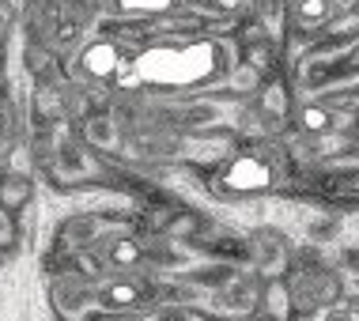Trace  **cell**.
I'll use <instances>...</instances> for the list:
<instances>
[{"instance_id":"obj_1","label":"cell","mask_w":359,"mask_h":321,"mask_svg":"<svg viewBox=\"0 0 359 321\" xmlns=\"http://www.w3.org/2000/svg\"><path fill=\"white\" fill-rule=\"evenodd\" d=\"M284 284H287L291 306H295L299 317H314V314H322V310H333L344 299L341 272L322 265L314 254L291 257V265L284 272Z\"/></svg>"},{"instance_id":"obj_2","label":"cell","mask_w":359,"mask_h":321,"mask_svg":"<svg viewBox=\"0 0 359 321\" xmlns=\"http://www.w3.org/2000/svg\"><path fill=\"white\" fill-rule=\"evenodd\" d=\"M291 242L273 227H257L246 235V265L257 272L261 280H280L291 265Z\"/></svg>"},{"instance_id":"obj_3","label":"cell","mask_w":359,"mask_h":321,"mask_svg":"<svg viewBox=\"0 0 359 321\" xmlns=\"http://www.w3.org/2000/svg\"><path fill=\"white\" fill-rule=\"evenodd\" d=\"M261 284L265 280L257 272H235L223 287H216L208 295V306L223 317H254L257 314V303H261Z\"/></svg>"},{"instance_id":"obj_4","label":"cell","mask_w":359,"mask_h":321,"mask_svg":"<svg viewBox=\"0 0 359 321\" xmlns=\"http://www.w3.org/2000/svg\"><path fill=\"white\" fill-rule=\"evenodd\" d=\"M163 299V284L151 280H137V276H114L102 287H95V303L106 310H140L148 303Z\"/></svg>"},{"instance_id":"obj_5","label":"cell","mask_w":359,"mask_h":321,"mask_svg":"<svg viewBox=\"0 0 359 321\" xmlns=\"http://www.w3.org/2000/svg\"><path fill=\"white\" fill-rule=\"evenodd\" d=\"M359 76V38L348 46L344 57L337 61H310L306 72H303V87L306 91H325V87H337V83H348Z\"/></svg>"},{"instance_id":"obj_6","label":"cell","mask_w":359,"mask_h":321,"mask_svg":"<svg viewBox=\"0 0 359 321\" xmlns=\"http://www.w3.org/2000/svg\"><path fill=\"white\" fill-rule=\"evenodd\" d=\"M314 193L333 208H359V170L355 167H333L314 178Z\"/></svg>"},{"instance_id":"obj_7","label":"cell","mask_w":359,"mask_h":321,"mask_svg":"<svg viewBox=\"0 0 359 321\" xmlns=\"http://www.w3.org/2000/svg\"><path fill=\"white\" fill-rule=\"evenodd\" d=\"M53 303L65 317H72V321L83 317L95 306V284L87 276H80V272H65L53 284Z\"/></svg>"},{"instance_id":"obj_8","label":"cell","mask_w":359,"mask_h":321,"mask_svg":"<svg viewBox=\"0 0 359 321\" xmlns=\"http://www.w3.org/2000/svg\"><path fill=\"white\" fill-rule=\"evenodd\" d=\"M144 261V246L129 235H114L99 246V268H137Z\"/></svg>"},{"instance_id":"obj_9","label":"cell","mask_w":359,"mask_h":321,"mask_svg":"<svg viewBox=\"0 0 359 321\" xmlns=\"http://www.w3.org/2000/svg\"><path fill=\"white\" fill-rule=\"evenodd\" d=\"M257 314H261V321H295V317H299L295 306H291V295H287L284 276H280V280H265V284H261Z\"/></svg>"},{"instance_id":"obj_10","label":"cell","mask_w":359,"mask_h":321,"mask_svg":"<svg viewBox=\"0 0 359 321\" xmlns=\"http://www.w3.org/2000/svg\"><path fill=\"white\" fill-rule=\"evenodd\" d=\"M99 235H102L99 216H72L61 231H57V238L65 242V250H87V246L99 242Z\"/></svg>"},{"instance_id":"obj_11","label":"cell","mask_w":359,"mask_h":321,"mask_svg":"<svg viewBox=\"0 0 359 321\" xmlns=\"http://www.w3.org/2000/svg\"><path fill=\"white\" fill-rule=\"evenodd\" d=\"M287 12L299 27H322L337 15V8H333V0H291Z\"/></svg>"},{"instance_id":"obj_12","label":"cell","mask_w":359,"mask_h":321,"mask_svg":"<svg viewBox=\"0 0 359 321\" xmlns=\"http://www.w3.org/2000/svg\"><path fill=\"white\" fill-rule=\"evenodd\" d=\"M31 193H34V186H31L27 174H4V178H0V204H4L12 216L31 200Z\"/></svg>"},{"instance_id":"obj_13","label":"cell","mask_w":359,"mask_h":321,"mask_svg":"<svg viewBox=\"0 0 359 321\" xmlns=\"http://www.w3.org/2000/svg\"><path fill=\"white\" fill-rule=\"evenodd\" d=\"M83 140L95 144V148H114L118 144V125H114V118H106V114H95V118L83 121Z\"/></svg>"},{"instance_id":"obj_14","label":"cell","mask_w":359,"mask_h":321,"mask_svg":"<svg viewBox=\"0 0 359 321\" xmlns=\"http://www.w3.org/2000/svg\"><path fill=\"white\" fill-rule=\"evenodd\" d=\"M261 110H265V118H284L287 114V91L284 83H269L265 91H261Z\"/></svg>"},{"instance_id":"obj_15","label":"cell","mask_w":359,"mask_h":321,"mask_svg":"<svg viewBox=\"0 0 359 321\" xmlns=\"http://www.w3.org/2000/svg\"><path fill=\"white\" fill-rule=\"evenodd\" d=\"M299 125H303L310 136H322L325 129H333V125H337V118L329 110H322V106H306L303 118H299Z\"/></svg>"},{"instance_id":"obj_16","label":"cell","mask_w":359,"mask_h":321,"mask_svg":"<svg viewBox=\"0 0 359 321\" xmlns=\"http://www.w3.org/2000/svg\"><path fill=\"white\" fill-rule=\"evenodd\" d=\"M19 238V227H15V216L0 204V250H12Z\"/></svg>"},{"instance_id":"obj_17","label":"cell","mask_w":359,"mask_h":321,"mask_svg":"<svg viewBox=\"0 0 359 321\" xmlns=\"http://www.w3.org/2000/svg\"><path fill=\"white\" fill-rule=\"evenodd\" d=\"M250 4H254V0H208V8L219 15H238V12H246Z\"/></svg>"},{"instance_id":"obj_18","label":"cell","mask_w":359,"mask_h":321,"mask_svg":"<svg viewBox=\"0 0 359 321\" xmlns=\"http://www.w3.org/2000/svg\"><path fill=\"white\" fill-rule=\"evenodd\" d=\"M348 268L359 272V250H348Z\"/></svg>"},{"instance_id":"obj_19","label":"cell","mask_w":359,"mask_h":321,"mask_svg":"<svg viewBox=\"0 0 359 321\" xmlns=\"http://www.w3.org/2000/svg\"><path fill=\"white\" fill-rule=\"evenodd\" d=\"M322 321H355V317L352 314H325Z\"/></svg>"},{"instance_id":"obj_20","label":"cell","mask_w":359,"mask_h":321,"mask_svg":"<svg viewBox=\"0 0 359 321\" xmlns=\"http://www.w3.org/2000/svg\"><path fill=\"white\" fill-rule=\"evenodd\" d=\"M355 317H359V306H355Z\"/></svg>"}]
</instances>
